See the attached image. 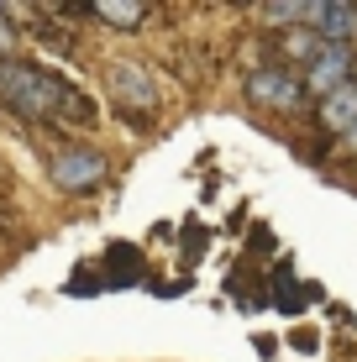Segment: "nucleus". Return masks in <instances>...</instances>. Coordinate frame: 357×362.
Masks as SVG:
<instances>
[{"label": "nucleus", "instance_id": "1", "mask_svg": "<svg viewBox=\"0 0 357 362\" xmlns=\"http://www.w3.org/2000/svg\"><path fill=\"white\" fill-rule=\"evenodd\" d=\"M0 100L21 116H84V100L37 64H0Z\"/></svg>", "mask_w": 357, "mask_h": 362}, {"label": "nucleus", "instance_id": "10", "mask_svg": "<svg viewBox=\"0 0 357 362\" xmlns=\"http://www.w3.org/2000/svg\"><path fill=\"white\" fill-rule=\"evenodd\" d=\"M11 42H16V32H11V27H6V11H0V53H6V47H11Z\"/></svg>", "mask_w": 357, "mask_h": 362}, {"label": "nucleus", "instance_id": "5", "mask_svg": "<svg viewBox=\"0 0 357 362\" xmlns=\"http://www.w3.org/2000/svg\"><path fill=\"white\" fill-rule=\"evenodd\" d=\"M110 95L127 100L131 110H153V105H158L153 69H142V64H116V74H110Z\"/></svg>", "mask_w": 357, "mask_h": 362}, {"label": "nucleus", "instance_id": "4", "mask_svg": "<svg viewBox=\"0 0 357 362\" xmlns=\"http://www.w3.org/2000/svg\"><path fill=\"white\" fill-rule=\"evenodd\" d=\"M347 74H352V47L321 42V53L305 64V84H310V90H321V95H331V90H341V84H347Z\"/></svg>", "mask_w": 357, "mask_h": 362}, {"label": "nucleus", "instance_id": "3", "mask_svg": "<svg viewBox=\"0 0 357 362\" xmlns=\"http://www.w3.org/2000/svg\"><path fill=\"white\" fill-rule=\"evenodd\" d=\"M300 90L305 84L294 79L289 69H274V64L252 69V79H247V95L257 100V105H268V110H294L300 105Z\"/></svg>", "mask_w": 357, "mask_h": 362}, {"label": "nucleus", "instance_id": "8", "mask_svg": "<svg viewBox=\"0 0 357 362\" xmlns=\"http://www.w3.org/2000/svg\"><path fill=\"white\" fill-rule=\"evenodd\" d=\"M95 21H110V27H137V21H147V6H127V0H100V6H90Z\"/></svg>", "mask_w": 357, "mask_h": 362}, {"label": "nucleus", "instance_id": "12", "mask_svg": "<svg viewBox=\"0 0 357 362\" xmlns=\"http://www.w3.org/2000/svg\"><path fill=\"white\" fill-rule=\"evenodd\" d=\"M352 69H357V64H352ZM352 84H357V79H352Z\"/></svg>", "mask_w": 357, "mask_h": 362}, {"label": "nucleus", "instance_id": "6", "mask_svg": "<svg viewBox=\"0 0 357 362\" xmlns=\"http://www.w3.org/2000/svg\"><path fill=\"white\" fill-rule=\"evenodd\" d=\"M315 37H321V42H341L347 47L352 37H357V6H347V0H326V6H315Z\"/></svg>", "mask_w": 357, "mask_h": 362}, {"label": "nucleus", "instance_id": "7", "mask_svg": "<svg viewBox=\"0 0 357 362\" xmlns=\"http://www.w3.org/2000/svg\"><path fill=\"white\" fill-rule=\"evenodd\" d=\"M321 127H331V132H352L357 127V84L352 79L321 100Z\"/></svg>", "mask_w": 357, "mask_h": 362}, {"label": "nucleus", "instance_id": "2", "mask_svg": "<svg viewBox=\"0 0 357 362\" xmlns=\"http://www.w3.org/2000/svg\"><path fill=\"white\" fill-rule=\"evenodd\" d=\"M105 179V158L95 153V147H64V153H53V184L69 194L90 189V184Z\"/></svg>", "mask_w": 357, "mask_h": 362}, {"label": "nucleus", "instance_id": "9", "mask_svg": "<svg viewBox=\"0 0 357 362\" xmlns=\"http://www.w3.org/2000/svg\"><path fill=\"white\" fill-rule=\"evenodd\" d=\"M263 16H268V21H310L315 6H268Z\"/></svg>", "mask_w": 357, "mask_h": 362}, {"label": "nucleus", "instance_id": "11", "mask_svg": "<svg viewBox=\"0 0 357 362\" xmlns=\"http://www.w3.org/2000/svg\"><path fill=\"white\" fill-rule=\"evenodd\" d=\"M341 136H347V147H352V153H357V127H352V132H341Z\"/></svg>", "mask_w": 357, "mask_h": 362}]
</instances>
